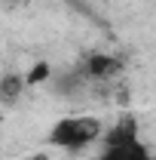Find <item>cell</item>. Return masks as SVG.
Masks as SVG:
<instances>
[{
  "instance_id": "1",
  "label": "cell",
  "mask_w": 156,
  "mask_h": 160,
  "mask_svg": "<svg viewBox=\"0 0 156 160\" xmlns=\"http://www.w3.org/2000/svg\"><path fill=\"white\" fill-rule=\"evenodd\" d=\"M104 136V123L92 114H71V117H61L52 123L46 145L49 148H58V151H83L89 145H95Z\"/></svg>"
},
{
  "instance_id": "2",
  "label": "cell",
  "mask_w": 156,
  "mask_h": 160,
  "mask_svg": "<svg viewBox=\"0 0 156 160\" xmlns=\"http://www.w3.org/2000/svg\"><path fill=\"white\" fill-rule=\"evenodd\" d=\"M101 139H104V148H101L98 160H153L147 145L138 139L135 120H122L119 126L104 132Z\"/></svg>"
},
{
  "instance_id": "3",
  "label": "cell",
  "mask_w": 156,
  "mask_h": 160,
  "mask_svg": "<svg viewBox=\"0 0 156 160\" xmlns=\"http://www.w3.org/2000/svg\"><path fill=\"white\" fill-rule=\"evenodd\" d=\"M25 83L28 80L21 74H3L0 77V105H16L25 92Z\"/></svg>"
}]
</instances>
